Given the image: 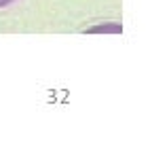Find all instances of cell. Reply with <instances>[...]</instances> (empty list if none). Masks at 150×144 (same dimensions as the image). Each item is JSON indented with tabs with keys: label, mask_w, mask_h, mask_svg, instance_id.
Instances as JSON below:
<instances>
[{
	"label": "cell",
	"mask_w": 150,
	"mask_h": 144,
	"mask_svg": "<svg viewBox=\"0 0 150 144\" xmlns=\"http://www.w3.org/2000/svg\"><path fill=\"white\" fill-rule=\"evenodd\" d=\"M11 2H13V0H0V9L6 6V4H11Z\"/></svg>",
	"instance_id": "obj_1"
}]
</instances>
